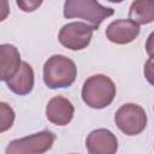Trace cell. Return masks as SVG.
Returning <instances> with one entry per match:
<instances>
[{
    "instance_id": "6da1fadb",
    "label": "cell",
    "mask_w": 154,
    "mask_h": 154,
    "mask_svg": "<svg viewBox=\"0 0 154 154\" xmlns=\"http://www.w3.org/2000/svg\"><path fill=\"white\" fill-rule=\"evenodd\" d=\"M77 77L76 64L63 54H54L43 65V82L49 89L69 88Z\"/></svg>"
},
{
    "instance_id": "7a4b0ae2",
    "label": "cell",
    "mask_w": 154,
    "mask_h": 154,
    "mask_svg": "<svg viewBox=\"0 0 154 154\" xmlns=\"http://www.w3.org/2000/svg\"><path fill=\"white\" fill-rule=\"evenodd\" d=\"M116 85L106 75L97 73L88 77L82 87V100L91 108L101 109L112 103L116 96Z\"/></svg>"
},
{
    "instance_id": "3957f363",
    "label": "cell",
    "mask_w": 154,
    "mask_h": 154,
    "mask_svg": "<svg viewBox=\"0 0 154 154\" xmlns=\"http://www.w3.org/2000/svg\"><path fill=\"white\" fill-rule=\"evenodd\" d=\"M113 13V8L102 6L97 0H65L64 4L65 18H81L88 20L94 30H97L100 24Z\"/></svg>"
},
{
    "instance_id": "277c9868",
    "label": "cell",
    "mask_w": 154,
    "mask_h": 154,
    "mask_svg": "<svg viewBox=\"0 0 154 154\" xmlns=\"http://www.w3.org/2000/svg\"><path fill=\"white\" fill-rule=\"evenodd\" d=\"M55 141V135L42 130L30 136L13 140L6 147V154H42L49 150Z\"/></svg>"
},
{
    "instance_id": "5b68a950",
    "label": "cell",
    "mask_w": 154,
    "mask_h": 154,
    "mask_svg": "<svg viewBox=\"0 0 154 154\" xmlns=\"http://www.w3.org/2000/svg\"><path fill=\"white\" fill-rule=\"evenodd\" d=\"M114 122L123 134L136 136L147 126V113L136 103H124L116 112Z\"/></svg>"
},
{
    "instance_id": "8992f818",
    "label": "cell",
    "mask_w": 154,
    "mask_h": 154,
    "mask_svg": "<svg viewBox=\"0 0 154 154\" xmlns=\"http://www.w3.org/2000/svg\"><path fill=\"white\" fill-rule=\"evenodd\" d=\"M93 26L82 22H72L65 24L58 35L59 42L67 49L82 51L87 48L93 37Z\"/></svg>"
},
{
    "instance_id": "52a82bcc",
    "label": "cell",
    "mask_w": 154,
    "mask_h": 154,
    "mask_svg": "<svg viewBox=\"0 0 154 154\" xmlns=\"http://www.w3.org/2000/svg\"><path fill=\"white\" fill-rule=\"evenodd\" d=\"M85 147L90 154H114L118 150V140L112 131L96 129L88 135Z\"/></svg>"
},
{
    "instance_id": "ba28073f",
    "label": "cell",
    "mask_w": 154,
    "mask_h": 154,
    "mask_svg": "<svg viewBox=\"0 0 154 154\" xmlns=\"http://www.w3.org/2000/svg\"><path fill=\"white\" fill-rule=\"evenodd\" d=\"M140 34V25L131 19H117L108 24L106 37L116 45L132 42Z\"/></svg>"
},
{
    "instance_id": "9c48e42d",
    "label": "cell",
    "mask_w": 154,
    "mask_h": 154,
    "mask_svg": "<svg viewBox=\"0 0 154 154\" xmlns=\"http://www.w3.org/2000/svg\"><path fill=\"white\" fill-rule=\"evenodd\" d=\"M73 113L75 107L72 102L61 95L52 97L46 107V117L48 122L58 126L67 125L72 120Z\"/></svg>"
},
{
    "instance_id": "30bf717a",
    "label": "cell",
    "mask_w": 154,
    "mask_h": 154,
    "mask_svg": "<svg viewBox=\"0 0 154 154\" xmlns=\"http://www.w3.org/2000/svg\"><path fill=\"white\" fill-rule=\"evenodd\" d=\"M34 70L26 63L22 61L17 72L6 81L7 87L11 91L17 95H28L34 88Z\"/></svg>"
},
{
    "instance_id": "8fae6325",
    "label": "cell",
    "mask_w": 154,
    "mask_h": 154,
    "mask_svg": "<svg viewBox=\"0 0 154 154\" xmlns=\"http://www.w3.org/2000/svg\"><path fill=\"white\" fill-rule=\"evenodd\" d=\"M20 54L16 46L0 45V81L10 79L20 66Z\"/></svg>"
},
{
    "instance_id": "7c38bea8",
    "label": "cell",
    "mask_w": 154,
    "mask_h": 154,
    "mask_svg": "<svg viewBox=\"0 0 154 154\" xmlns=\"http://www.w3.org/2000/svg\"><path fill=\"white\" fill-rule=\"evenodd\" d=\"M129 17L137 24H149L154 20L153 0H134L129 8Z\"/></svg>"
},
{
    "instance_id": "4fadbf2b",
    "label": "cell",
    "mask_w": 154,
    "mask_h": 154,
    "mask_svg": "<svg viewBox=\"0 0 154 154\" xmlns=\"http://www.w3.org/2000/svg\"><path fill=\"white\" fill-rule=\"evenodd\" d=\"M14 111L7 103L0 101V134L10 130L14 123Z\"/></svg>"
},
{
    "instance_id": "5bb4252c",
    "label": "cell",
    "mask_w": 154,
    "mask_h": 154,
    "mask_svg": "<svg viewBox=\"0 0 154 154\" xmlns=\"http://www.w3.org/2000/svg\"><path fill=\"white\" fill-rule=\"evenodd\" d=\"M17 6L24 12L36 11L43 2V0H16Z\"/></svg>"
},
{
    "instance_id": "9a60e30c",
    "label": "cell",
    "mask_w": 154,
    "mask_h": 154,
    "mask_svg": "<svg viewBox=\"0 0 154 154\" xmlns=\"http://www.w3.org/2000/svg\"><path fill=\"white\" fill-rule=\"evenodd\" d=\"M10 14L8 0H0V22L5 20Z\"/></svg>"
},
{
    "instance_id": "2e32d148",
    "label": "cell",
    "mask_w": 154,
    "mask_h": 154,
    "mask_svg": "<svg viewBox=\"0 0 154 154\" xmlns=\"http://www.w3.org/2000/svg\"><path fill=\"white\" fill-rule=\"evenodd\" d=\"M107 1H109V2H116V4H119V2H122V1H124V0H107Z\"/></svg>"
}]
</instances>
